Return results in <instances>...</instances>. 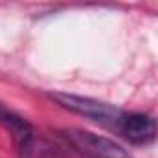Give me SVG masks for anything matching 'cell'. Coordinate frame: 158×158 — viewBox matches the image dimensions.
Segmentation results:
<instances>
[{"label":"cell","instance_id":"1","mask_svg":"<svg viewBox=\"0 0 158 158\" xmlns=\"http://www.w3.org/2000/svg\"><path fill=\"white\" fill-rule=\"evenodd\" d=\"M48 99L54 101L58 106L74 112L78 115H84L95 123L108 125V127H117L123 112L108 102L91 99V97H80V95H73V93H48Z\"/></svg>","mask_w":158,"mask_h":158},{"label":"cell","instance_id":"2","mask_svg":"<svg viewBox=\"0 0 158 158\" xmlns=\"http://www.w3.org/2000/svg\"><path fill=\"white\" fill-rule=\"evenodd\" d=\"M61 136L82 158H132L128 151H125L114 139L93 134L89 130L65 128L61 130Z\"/></svg>","mask_w":158,"mask_h":158},{"label":"cell","instance_id":"3","mask_svg":"<svg viewBox=\"0 0 158 158\" xmlns=\"http://www.w3.org/2000/svg\"><path fill=\"white\" fill-rule=\"evenodd\" d=\"M0 125H2L13 138V143L21 154V158H26L32 151V143H34V128L32 125L19 115L17 112L6 108L0 102Z\"/></svg>","mask_w":158,"mask_h":158},{"label":"cell","instance_id":"4","mask_svg":"<svg viewBox=\"0 0 158 158\" xmlns=\"http://www.w3.org/2000/svg\"><path fill=\"white\" fill-rule=\"evenodd\" d=\"M117 128L130 143L136 145H147L156 136V123L147 114H123Z\"/></svg>","mask_w":158,"mask_h":158}]
</instances>
